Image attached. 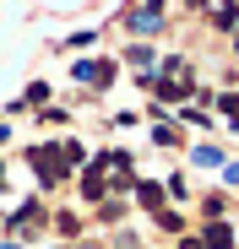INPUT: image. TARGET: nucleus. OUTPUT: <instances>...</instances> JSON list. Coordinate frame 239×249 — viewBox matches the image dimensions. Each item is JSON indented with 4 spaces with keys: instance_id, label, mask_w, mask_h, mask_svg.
Listing matches in <instances>:
<instances>
[{
    "instance_id": "2",
    "label": "nucleus",
    "mask_w": 239,
    "mask_h": 249,
    "mask_svg": "<svg viewBox=\"0 0 239 249\" xmlns=\"http://www.w3.org/2000/svg\"><path fill=\"white\" fill-rule=\"evenodd\" d=\"M114 60H76L71 65V81H82V87H93V92H103V87H114Z\"/></svg>"
},
{
    "instance_id": "13",
    "label": "nucleus",
    "mask_w": 239,
    "mask_h": 249,
    "mask_svg": "<svg viewBox=\"0 0 239 249\" xmlns=\"http://www.w3.org/2000/svg\"><path fill=\"white\" fill-rule=\"evenodd\" d=\"M55 228H60L65 238H76V233H82V217H76V212H60V217H55Z\"/></svg>"
},
{
    "instance_id": "16",
    "label": "nucleus",
    "mask_w": 239,
    "mask_h": 249,
    "mask_svg": "<svg viewBox=\"0 0 239 249\" xmlns=\"http://www.w3.org/2000/svg\"><path fill=\"white\" fill-rule=\"evenodd\" d=\"M38 124H65V108H38Z\"/></svg>"
},
{
    "instance_id": "1",
    "label": "nucleus",
    "mask_w": 239,
    "mask_h": 249,
    "mask_svg": "<svg viewBox=\"0 0 239 249\" xmlns=\"http://www.w3.org/2000/svg\"><path fill=\"white\" fill-rule=\"evenodd\" d=\"M38 228H44V200H38V195H27V200L17 206V212L6 217V233H11V238H22V233L33 238Z\"/></svg>"
},
{
    "instance_id": "18",
    "label": "nucleus",
    "mask_w": 239,
    "mask_h": 249,
    "mask_svg": "<svg viewBox=\"0 0 239 249\" xmlns=\"http://www.w3.org/2000/svg\"><path fill=\"white\" fill-rule=\"evenodd\" d=\"M223 179H228V184H239V162H223Z\"/></svg>"
},
{
    "instance_id": "19",
    "label": "nucleus",
    "mask_w": 239,
    "mask_h": 249,
    "mask_svg": "<svg viewBox=\"0 0 239 249\" xmlns=\"http://www.w3.org/2000/svg\"><path fill=\"white\" fill-rule=\"evenodd\" d=\"M174 249H201V238H179V244H174Z\"/></svg>"
},
{
    "instance_id": "8",
    "label": "nucleus",
    "mask_w": 239,
    "mask_h": 249,
    "mask_svg": "<svg viewBox=\"0 0 239 249\" xmlns=\"http://www.w3.org/2000/svg\"><path fill=\"white\" fill-rule=\"evenodd\" d=\"M152 60H158L152 44H131V49H125V65H136V71H152Z\"/></svg>"
},
{
    "instance_id": "17",
    "label": "nucleus",
    "mask_w": 239,
    "mask_h": 249,
    "mask_svg": "<svg viewBox=\"0 0 239 249\" xmlns=\"http://www.w3.org/2000/svg\"><path fill=\"white\" fill-rule=\"evenodd\" d=\"M163 190H169V195H174V200H185V195H190V184H185V179H179V174H174V179H169V184H163Z\"/></svg>"
},
{
    "instance_id": "22",
    "label": "nucleus",
    "mask_w": 239,
    "mask_h": 249,
    "mask_svg": "<svg viewBox=\"0 0 239 249\" xmlns=\"http://www.w3.org/2000/svg\"><path fill=\"white\" fill-rule=\"evenodd\" d=\"M0 190H6V157H0Z\"/></svg>"
},
{
    "instance_id": "15",
    "label": "nucleus",
    "mask_w": 239,
    "mask_h": 249,
    "mask_svg": "<svg viewBox=\"0 0 239 249\" xmlns=\"http://www.w3.org/2000/svg\"><path fill=\"white\" fill-rule=\"evenodd\" d=\"M98 44V33H71V38H60V49H93Z\"/></svg>"
},
{
    "instance_id": "24",
    "label": "nucleus",
    "mask_w": 239,
    "mask_h": 249,
    "mask_svg": "<svg viewBox=\"0 0 239 249\" xmlns=\"http://www.w3.org/2000/svg\"><path fill=\"white\" fill-rule=\"evenodd\" d=\"M49 249H65V244H49Z\"/></svg>"
},
{
    "instance_id": "11",
    "label": "nucleus",
    "mask_w": 239,
    "mask_h": 249,
    "mask_svg": "<svg viewBox=\"0 0 239 249\" xmlns=\"http://www.w3.org/2000/svg\"><path fill=\"white\" fill-rule=\"evenodd\" d=\"M212 22H218V27H234V22H239V6H234V0H218V11H212Z\"/></svg>"
},
{
    "instance_id": "6",
    "label": "nucleus",
    "mask_w": 239,
    "mask_h": 249,
    "mask_svg": "<svg viewBox=\"0 0 239 249\" xmlns=\"http://www.w3.org/2000/svg\"><path fill=\"white\" fill-rule=\"evenodd\" d=\"M98 222H103V228H120V222H125V200H120V195L98 200Z\"/></svg>"
},
{
    "instance_id": "7",
    "label": "nucleus",
    "mask_w": 239,
    "mask_h": 249,
    "mask_svg": "<svg viewBox=\"0 0 239 249\" xmlns=\"http://www.w3.org/2000/svg\"><path fill=\"white\" fill-rule=\"evenodd\" d=\"M49 81H27V92H22V108H49Z\"/></svg>"
},
{
    "instance_id": "12",
    "label": "nucleus",
    "mask_w": 239,
    "mask_h": 249,
    "mask_svg": "<svg viewBox=\"0 0 239 249\" xmlns=\"http://www.w3.org/2000/svg\"><path fill=\"white\" fill-rule=\"evenodd\" d=\"M190 157H196V162H201V168H223V152H218V146H196Z\"/></svg>"
},
{
    "instance_id": "23",
    "label": "nucleus",
    "mask_w": 239,
    "mask_h": 249,
    "mask_svg": "<svg viewBox=\"0 0 239 249\" xmlns=\"http://www.w3.org/2000/svg\"><path fill=\"white\" fill-rule=\"evenodd\" d=\"M234 54H239V33H234Z\"/></svg>"
},
{
    "instance_id": "20",
    "label": "nucleus",
    "mask_w": 239,
    "mask_h": 249,
    "mask_svg": "<svg viewBox=\"0 0 239 249\" xmlns=\"http://www.w3.org/2000/svg\"><path fill=\"white\" fill-rule=\"evenodd\" d=\"M0 141H11V124H6V114H0Z\"/></svg>"
},
{
    "instance_id": "5",
    "label": "nucleus",
    "mask_w": 239,
    "mask_h": 249,
    "mask_svg": "<svg viewBox=\"0 0 239 249\" xmlns=\"http://www.w3.org/2000/svg\"><path fill=\"white\" fill-rule=\"evenodd\" d=\"M201 249H234V228H228V222H207Z\"/></svg>"
},
{
    "instance_id": "4",
    "label": "nucleus",
    "mask_w": 239,
    "mask_h": 249,
    "mask_svg": "<svg viewBox=\"0 0 239 249\" xmlns=\"http://www.w3.org/2000/svg\"><path fill=\"white\" fill-rule=\"evenodd\" d=\"M136 206H141L147 217H158V212L169 206V190H163V184H152V179H136Z\"/></svg>"
},
{
    "instance_id": "14",
    "label": "nucleus",
    "mask_w": 239,
    "mask_h": 249,
    "mask_svg": "<svg viewBox=\"0 0 239 249\" xmlns=\"http://www.w3.org/2000/svg\"><path fill=\"white\" fill-rule=\"evenodd\" d=\"M218 114H223L228 124H239V98H234V92H223V98H218Z\"/></svg>"
},
{
    "instance_id": "21",
    "label": "nucleus",
    "mask_w": 239,
    "mask_h": 249,
    "mask_svg": "<svg viewBox=\"0 0 239 249\" xmlns=\"http://www.w3.org/2000/svg\"><path fill=\"white\" fill-rule=\"evenodd\" d=\"M0 249H27V244H22V238H6V244H0Z\"/></svg>"
},
{
    "instance_id": "3",
    "label": "nucleus",
    "mask_w": 239,
    "mask_h": 249,
    "mask_svg": "<svg viewBox=\"0 0 239 249\" xmlns=\"http://www.w3.org/2000/svg\"><path fill=\"white\" fill-rule=\"evenodd\" d=\"M163 6H169V0H141V6L125 17V27L136 33V38H147V33H158V27H163Z\"/></svg>"
},
{
    "instance_id": "9",
    "label": "nucleus",
    "mask_w": 239,
    "mask_h": 249,
    "mask_svg": "<svg viewBox=\"0 0 239 249\" xmlns=\"http://www.w3.org/2000/svg\"><path fill=\"white\" fill-rule=\"evenodd\" d=\"M179 124H196V130H218V119L207 108H179Z\"/></svg>"
},
{
    "instance_id": "10",
    "label": "nucleus",
    "mask_w": 239,
    "mask_h": 249,
    "mask_svg": "<svg viewBox=\"0 0 239 249\" xmlns=\"http://www.w3.org/2000/svg\"><path fill=\"white\" fill-rule=\"evenodd\" d=\"M152 222L163 228V233H185V217H179V212H169V206H163V212H158Z\"/></svg>"
}]
</instances>
